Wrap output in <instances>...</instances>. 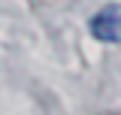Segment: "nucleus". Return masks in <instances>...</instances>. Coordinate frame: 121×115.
Wrapping results in <instances>:
<instances>
[{
  "label": "nucleus",
  "instance_id": "f03ea898",
  "mask_svg": "<svg viewBox=\"0 0 121 115\" xmlns=\"http://www.w3.org/2000/svg\"><path fill=\"white\" fill-rule=\"evenodd\" d=\"M103 115H118V112H103Z\"/></svg>",
  "mask_w": 121,
  "mask_h": 115
},
{
  "label": "nucleus",
  "instance_id": "f257e3e1",
  "mask_svg": "<svg viewBox=\"0 0 121 115\" xmlns=\"http://www.w3.org/2000/svg\"><path fill=\"white\" fill-rule=\"evenodd\" d=\"M91 36L100 43H121V3H106L88 21Z\"/></svg>",
  "mask_w": 121,
  "mask_h": 115
}]
</instances>
